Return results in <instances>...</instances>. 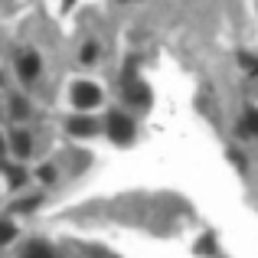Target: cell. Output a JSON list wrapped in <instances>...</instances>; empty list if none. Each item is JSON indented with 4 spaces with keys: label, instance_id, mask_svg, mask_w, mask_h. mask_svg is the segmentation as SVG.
<instances>
[{
    "label": "cell",
    "instance_id": "cell-1",
    "mask_svg": "<svg viewBox=\"0 0 258 258\" xmlns=\"http://www.w3.org/2000/svg\"><path fill=\"white\" fill-rule=\"evenodd\" d=\"M105 131H108V138H111L114 144H131V138H134V124H131V118H124L121 111L108 114Z\"/></svg>",
    "mask_w": 258,
    "mask_h": 258
},
{
    "label": "cell",
    "instance_id": "cell-2",
    "mask_svg": "<svg viewBox=\"0 0 258 258\" xmlns=\"http://www.w3.org/2000/svg\"><path fill=\"white\" fill-rule=\"evenodd\" d=\"M72 101H76L79 108H95L101 101V92L92 82H79L76 88H72Z\"/></svg>",
    "mask_w": 258,
    "mask_h": 258
},
{
    "label": "cell",
    "instance_id": "cell-3",
    "mask_svg": "<svg viewBox=\"0 0 258 258\" xmlns=\"http://www.w3.org/2000/svg\"><path fill=\"white\" fill-rule=\"evenodd\" d=\"M36 72H39L36 52H26V56H20V76H23V79H36Z\"/></svg>",
    "mask_w": 258,
    "mask_h": 258
},
{
    "label": "cell",
    "instance_id": "cell-4",
    "mask_svg": "<svg viewBox=\"0 0 258 258\" xmlns=\"http://www.w3.org/2000/svg\"><path fill=\"white\" fill-rule=\"evenodd\" d=\"M69 131H72V134H82V138H88V134L98 131V124H95L92 118H72V121H69Z\"/></svg>",
    "mask_w": 258,
    "mask_h": 258
},
{
    "label": "cell",
    "instance_id": "cell-5",
    "mask_svg": "<svg viewBox=\"0 0 258 258\" xmlns=\"http://www.w3.org/2000/svg\"><path fill=\"white\" fill-rule=\"evenodd\" d=\"M30 134H23V131H17L13 134V154H17V157H26V154H30Z\"/></svg>",
    "mask_w": 258,
    "mask_h": 258
},
{
    "label": "cell",
    "instance_id": "cell-6",
    "mask_svg": "<svg viewBox=\"0 0 258 258\" xmlns=\"http://www.w3.org/2000/svg\"><path fill=\"white\" fill-rule=\"evenodd\" d=\"M127 98H134L138 105H147V101H151V95H147V85H141V82L127 85Z\"/></svg>",
    "mask_w": 258,
    "mask_h": 258
},
{
    "label": "cell",
    "instance_id": "cell-7",
    "mask_svg": "<svg viewBox=\"0 0 258 258\" xmlns=\"http://www.w3.org/2000/svg\"><path fill=\"white\" fill-rule=\"evenodd\" d=\"M26 258H56V252L49 245H43V242H36V245L26 248Z\"/></svg>",
    "mask_w": 258,
    "mask_h": 258
},
{
    "label": "cell",
    "instance_id": "cell-8",
    "mask_svg": "<svg viewBox=\"0 0 258 258\" xmlns=\"http://www.w3.org/2000/svg\"><path fill=\"white\" fill-rule=\"evenodd\" d=\"M17 235V229H13V222H0V245H7V242Z\"/></svg>",
    "mask_w": 258,
    "mask_h": 258
},
{
    "label": "cell",
    "instance_id": "cell-9",
    "mask_svg": "<svg viewBox=\"0 0 258 258\" xmlns=\"http://www.w3.org/2000/svg\"><path fill=\"white\" fill-rule=\"evenodd\" d=\"M245 131L248 134H258V111H248L245 114Z\"/></svg>",
    "mask_w": 258,
    "mask_h": 258
},
{
    "label": "cell",
    "instance_id": "cell-10",
    "mask_svg": "<svg viewBox=\"0 0 258 258\" xmlns=\"http://www.w3.org/2000/svg\"><path fill=\"white\" fill-rule=\"evenodd\" d=\"M26 111H30V108H26V101L23 98H13V114H17V118H23Z\"/></svg>",
    "mask_w": 258,
    "mask_h": 258
},
{
    "label": "cell",
    "instance_id": "cell-11",
    "mask_svg": "<svg viewBox=\"0 0 258 258\" xmlns=\"http://www.w3.org/2000/svg\"><path fill=\"white\" fill-rule=\"evenodd\" d=\"M7 173H10V183H13V186H20V183H23V170H20V167H10Z\"/></svg>",
    "mask_w": 258,
    "mask_h": 258
},
{
    "label": "cell",
    "instance_id": "cell-12",
    "mask_svg": "<svg viewBox=\"0 0 258 258\" xmlns=\"http://www.w3.org/2000/svg\"><path fill=\"white\" fill-rule=\"evenodd\" d=\"M196 252H200V255L213 252V239H209V235H206V239H200V245H196Z\"/></svg>",
    "mask_w": 258,
    "mask_h": 258
},
{
    "label": "cell",
    "instance_id": "cell-13",
    "mask_svg": "<svg viewBox=\"0 0 258 258\" xmlns=\"http://www.w3.org/2000/svg\"><path fill=\"white\" fill-rule=\"evenodd\" d=\"M39 176L49 183V180H56V170H52V167H43V170H39Z\"/></svg>",
    "mask_w": 258,
    "mask_h": 258
},
{
    "label": "cell",
    "instance_id": "cell-14",
    "mask_svg": "<svg viewBox=\"0 0 258 258\" xmlns=\"http://www.w3.org/2000/svg\"><path fill=\"white\" fill-rule=\"evenodd\" d=\"M0 154H4V138H0Z\"/></svg>",
    "mask_w": 258,
    "mask_h": 258
}]
</instances>
